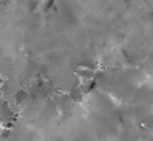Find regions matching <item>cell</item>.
Segmentation results:
<instances>
[{
  "mask_svg": "<svg viewBox=\"0 0 153 141\" xmlns=\"http://www.w3.org/2000/svg\"><path fill=\"white\" fill-rule=\"evenodd\" d=\"M77 85H79V87L82 89L84 94L89 95L92 90H96V87H97V80H96V77H94V79H86V80H81Z\"/></svg>",
  "mask_w": 153,
  "mask_h": 141,
  "instance_id": "obj_1",
  "label": "cell"
},
{
  "mask_svg": "<svg viewBox=\"0 0 153 141\" xmlns=\"http://www.w3.org/2000/svg\"><path fill=\"white\" fill-rule=\"evenodd\" d=\"M68 97H69L71 102H74V103H81V102L84 100V97H86V94L82 92V89H81L79 85H76L74 89H71V92H69Z\"/></svg>",
  "mask_w": 153,
  "mask_h": 141,
  "instance_id": "obj_2",
  "label": "cell"
},
{
  "mask_svg": "<svg viewBox=\"0 0 153 141\" xmlns=\"http://www.w3.org/2000/svg\"><path fill=\"white\" fill-rule=\"evenodd\" d=\"M27 100H28V92L27 90H18L17 94H15V102H17L18 105L25 103Z\"/></svg>",
  "mask_w": 153,
  "mask_h": 141,
  "instance_id": "obj_3",
  "label": "cell"
},
{
  "mask_svg": "<svg viewBox=\"0 0 153 141\" xmlns=\"http://www.w3.org/2000/svg\"><path fill=\"white\" fill-rule=\"evenodd\" d=\"M8 134H10V131H7V130L2 131V138H8Z\"/></svg>",
  "mask_w": 153,
  "mask_h": 141,
  "instance_id": "obj_4",
  "label": "cell"
},
{
  "mask_svg": "<svg viewBox=\"0 0 153 141\" xmlns=\"http://www.w3.org/2000/svg\"><path fill=\"white\" fill-rule=\"evenodd\" d=\"M2 97H4V94H2V90H0V100H4Z\"/></svg>",
  "mask_w": 153,
  "mask_h": 141,
  "instance_id": "obj_5",
  "label": "cell"
}]
</instances>
